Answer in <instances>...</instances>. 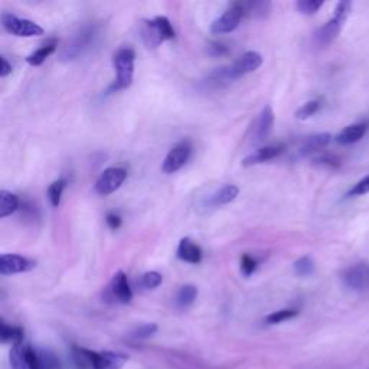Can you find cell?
Listing matches in <instances>:
<instances>
[{
    "label": "cell",
    "mask_w": 369,
    "mask_h": 369,
    "mask_svg": "<svg viewBox=\"0 0 369 369\" xmlns=\"http://www.w3.org/2000/svg\"><path fill=\"white\" fill-rule=\"evenodd\" d=\"M72 358L78 369H121L129 359L126 353L121 352H96L76 345L72 346Z\"/></svg>",
    "instance_id": "6da1fadb"
},
{
    "label": "cell",
    "mask_w": 369,
    "mask_h": 369,
    "mask_svg": "<svg viewBox=\"0 0 369 369\" xmlns=\"http://www.w3.org/2000/svg\"><path fill=\"white\" fill-rule=\"evenodd\" d=\"M100 26L97 23H89L79 28L68 40L65 47L59 52V59L64 62H69L78 59L86 51L94 45L96 39L98 38Z\"/></svg>",
    "instance_id": "7a4b0ae2"
},
{
    "label": "cell",
    "mask_w": 369,
    "mask_h": 369,
    "mask_svg": "<svg viewBox=\"0 0 369 369\" xmlns=\"http://www.w3.org/2000/svg\"><path fill=\"white\" fill-rule=\"evenodd\" d=\"M352 12V4L351 2H339L335 8L334 18L327 21L323 26H320L314 33V42L316 45L324 48L329 47L334 40L341 33L345 22L348 21L349 15Z\"/></svg>",
    "instance_id": "3957f363"
},
{
    "label": "cell",
    "mask_w": 369,
    "mask_h": 369,
    "mask_svg": "<svg viewBox=\"0 0 369 369\" xmlns=\"http://www.w3.org/2000/svg\"><path fill=\"white\" fill-rule=\"evenodd\" d=\"M135 59L136 54L132 48H121L113 57V64L117 71V79L113 84V91H120L129 89L133 83L135 75Z\"/></svg>",
    "instance_id": "277c9868"
},
{
    "label": "cell",
    "mask_w": 369,
    "mask_h": 369,
    "mask_svg": "<svg viewBox=\"0 0 369 369\" xmlns=\"http://www.w3.org/2000/svg\"><path fill=\"white\" fill-rule=\"evenodd\" d=\"M341 280L346 289L352 292H369V263H359L345 268Z\"/></svg>",
    "instance_id": "5b68a950"
},
{
    "label": "cell",
    "mask_w": 369,
    "mask_h": 369,
    "mask_svg": "<svg viewBox=\"0 0 369 369\" xmlns=\"http://www.w3.org/2000/svg\"><path fill=\"white\" fill-rule=\"evenodd\" d=\"M2 25L9 33L19 38H33V36L44 35L42 26H39L38 23L28 19H21L11 13L2 15Z\"/></svg>",
    "instance_id": "8992f818"
},
{
    "label": "cell",
    "mask_w": 369,
    "mask_h": 369,
    "mask_svg": "<svg viewBox=\"0 0 369 369\" xmlns=\"http://www.w3.org/2000/svg\"><path fill=\"white\" fill-rule=\"evenodd\" d=\"M245 15L242 4H232L218 19L211 25V32L214 35H225L234 32L241 23L242 16Z\"/></svg>",
    "instance_id": "52a82bcc"
},
{
    "label": "cell",
    "mask_w": 369,
    "mask_h": 369,
    "mask_svg": "<svg viewBox=\"0 0 369 369\" xmlns=\"http://www.w3.org/2000/svg\"><path fill=\"white\" fill-rule=\"evenodd\" d=\"M191 153H192V146L189 144V142H182L176 144L169 150L165 160H163L161 171L166 175L176 174L186 165V161L191 157Z\"/></svg>",
    "instance_id": "ba28073f"
},
{
    "label": "cell",
    "mask_w": 369,
    "mask_h": 369,
    "mask_svg": "<svg viewBox=\"0 0 369 369\" xmlns=\"http://www.w3.org/2000/svg\"><path fill=\"white\" fill-rule=\"evenodd\" d=\"M126 178L127 172L123 168H108L97 179L96 192L101 196H108L125 183Z\"/></svg>",
    "instance_id": "9c48e42d"
},
{
    "label": "cell",
    "mask_w": 369,
    "mask_h": 369,
    "mask_svg": "<svg viewBox=\"0 0 369 369\" xmlns=\"http://www.w3.org/2000/svg\"><path fill=\"white\" fill-rule=\"evenodd\" d=\"M261 65H263L261 54H259L256 51H249V52L242 54L232 65H229V72L235 81L239 76H244L250 72L257 71Z\"/></svg>",
    "instance_id": "30bf717a"
},
{
    "label": "cell",
    "mask_w": 369,
    "mask_h": 369,
    "mask_svg": "<svg viewBox=\"0 0 369 369\" xmlns=\"http://www.w3.org/2000/svg\"><path fill=\"white\" fill-rule=\"evenodd\" d=\"M273 126H274V111L270 106H266L256 120V125L253 127L251 143L253 144L263 143L270 136Z\"/></svg>",
    "instance_id": "8fae6325"
},
{
    "label": "cell",
    "mask_w": 369,
    "mask_h": 369,
    "mask_svg": "<svg viewBox=\"0 0 369 369\" xmlns=\"http://www.w3.org/2000/svg\"><path fill=\"white\" fill-rule=\"evenodd\" d=\"M108 292H110V296L113 297V300H115L121 305H127L133 299L130 283L127 280V276L123 271H117L114 274L111 284L108 287Z\"/></svg>",
    "instance_id": "7c38bea8"
},
{
    "label": "cell",
    "mask_w": 369,
    "mask_h": 369,
    "mask_svg": "<svg viewBox=\"0 0 369 369\" xmlns=\"http://www.w3.org/2000/svg\"><path fill=\"white\" fill-rule=\"evenodd\" d=\"M35 267H36L35 261L18 254H4L0 257V273L4 276L26 273L33 270Z\"/></svg>",
    "instance_id": "4fadbf2b"
},
{
    "label": "cell",
    "mask_w": 369,
    "mask_h": 369,
    "mask_svg": "<svg viewBox=\"0 0 369 369\" xmlns=\"http://www.w3.org/2000/svg\"><path fill=\"white\" fill-rule=\"evenodd\" d=\"M284 147L281 144H274V146H264L260 149H256L253 153H250L249 156H245L242 159V166L250 168V166H256V165H261V163H266L268 160L276 159L277 156H280L283 153Z\"/></svg>",
    "instance_id": "5bb4252c"
},
{
    "label": "cell",
    "mask_w": 369,
    "mask_h": 369,
    "mask_svg": "<svg viewBox=\"0 0 369 369\" xmlns=\"http://www.w3.org/2000/svg\"><path fill=\"white\" fill-rule=\"evenodd\" d=\"M331 140H332V136L329 133H319V135L309 136L300 143V147L297 149V156L305 157V156L317 153L329 144Z\"/></svg>",
    "instance_id": "9a60e30c"
},
{
    "label": "cell",
    "mask_w": 369,
    "mask_h": 369,
    "mask_svg": "<svg viewBox=\"0 0 369 369\" xmlns=\"http://www.w3.org/2000/svg\"><path fill=\"white\" fill-rule=\"evenodd\" d=\"M368 130H369L368 121L353 123V125L346 126L335 139L339 144H344V146L353 144V143H358L361 139H363V136L368 133Z\"/></svg>",
    "instance_id": "2e32d148"
},
{
    "label": "cell",
    "mask_w": 369,
    "mask_h": 369,
    "mask_svg": "<svg viewBox=\"0 0 369 369\" xmlns=\"http://www.w3.org/2000/svg\"><path fill=\"white\" fill-rule=\"evenodd\" d=\"M178 259L189 263V264H199L202 261V250L196 242L191 238H182L178 245Z\"/></svg>",
    "instance_id": "e0dca14e"
},
{
    "label": "cell",
    "mask_w": 369,
    "mask_h": 369,
    "mask_svg": "<svg viewBox=\"0 0 369 369\" xmlns=\"http://www.w3.org/2000/svg\"><path fill=\"white\" fill-rule=\"evenodd\" d=\"M234 78L229 72V67H221L214 69L212 72H210L202 81V86L205 90H218L229 83H232Z\"/></svg>",
    "instance_id": "ac0fdd59"
},
{
    "label": "cell",
    "mask_w": 369,
    "mask_h": 369,
    "mask_svg": "<svg viewBox=\"0 0 369 369\" xmlns=\"http://www.w3.org/2000/svg\"><path fill=\"white\" fill-rule=\"evenodd\" d=\"M238 195H239L238 186L225 185L208 198V205L210 207H221V205H227V203H231L232 200H235Z\"/></svg>",
    "instance_id": "d6986e66"
},
{
    "label": "cell",
    "mask_w": 369,
    "mask_h": 369,
    "mask_svg": "<svg viewBox=\"0 0 369 369\" xmlns=\"http://www.w3.org/2000/svg\"><path fill=\"white\" fill-rule=\"evenodd\" d=\"M142 36L144 40V45L150 50L157 48L163 42V39L154 25V21H144L142 26Z\"/></svg>",
    "instance_id": "ffe728a7"
},
{
    "label": "cell",
    "mask_w": 369,
    "mask_h": 369,
    "mask_svg": "<svg viewBox=\"0 0 369 369\" xmlns=\"http://www.w3.org/2000/svg\"><path fill=\"white\" fill-rule=\"evenodd\" d=\"M0 338L4 344H22L25 338V332L21 326H11L5 322L0 324Z\"/></svg>",
    "instance_id": "44dd1931"
},
{
    "label": "cell",
    "mask_w": 369,
    "mask_h": 369,
    "mask_svg": "<svg viewBox=\"0 0 369 369\" xmlns=\"http://www.w3.org/2000/svg\"><path fill=\"white\" fill-rule=\"evenodd\" d=\"M19 208V199L15 193L2 191L0 192V218H6L16 212Z\"/></svg>",
    "instance_id": "7402d4cb"
},
{
    "label": "cell",
    "mask_w": 369,
    "mask_h": 369,
    "mask_svg": "<svg viewBox=\"0 0 369 369\" xmlns=\"http://www.w3.org/2000/svg\"><path fill=\"white\" fill-rule=\"evenodd\" d=\"M55 50H57V42H55V40H51V42L45 44L44 47L38 48V50L33 51L30 55H28L26 62H28L29 65H32V67L42 65V64L47 61V58H48L51 54L55 52Z\"/></svg>",
    "instance_id": "603a6c76"
},
{
    "label": "cell",
    "mask_w": 369,
    "mask_h": 369,
    "mask_svg": "<svg viewBox=\"0 0 369 369\" xmlns=\"http://www.w3.org/2000/svg\"><path fill=\"white\" fill-rule=\"evenodd\" d=\"M198 297V289L192 284H185L182 285L178 295H176V305L181 309L189 307Z\"/></svg>",
    "instance_id": "cb8c5ba5"
},
{
    "label": "cell",
    "mask_w": 369,
    "mask_h": 369,
    "mask_svg": "<svg viewBox=\"0 0 369 369\" xmlns=\"http://www.w3.org/2000/svg\"><path fill=\"white\" fill-rule=\"evenodd\" d=\"M153 21H154V25H156V28H157V30H159V33H160V36L163 39V42H165V40H171V39L175 38V29H174L171 21L168 18L157 16Z\"/></svg>",
    "instance_id": "d4e9b609"
},
{
    "label": "cell",
    "mask_w": 369,
    "mask_h": 369,
    "mask_svg": "<svg viewBox=\"0 0 369 369\" xmlns=\"http://www.w3.org/2000/svg\"><path fill=\"white\" fill-rule=\"evenodd\" d=\"M270 9H271V4H268V2H257V4L244 5L245 13H249L251 18H257V19L266 18L270 13Z\"/></svg>",
    "instance_id": "484cf974"
},
{
    "label": "cell",
    "mask_w": 369,
    "mask_h": 369,
    "mask_svg": "<svg viewBox=\"0 0 369 369\" xmlns=\"http://www.w3.org/2000/svg\"><path fill=\"white\" fill-rule=\"evenodd\" d=\"M23 346L25 344H16L11 349V365L13 369H28Z\"/></svg>",
    "instance_id": "4316f807"
},
{
    "label": "cell",
    "mask_w": 369,
    "mask_h": 369,
    "mask_svg": "<svg viewBox=\"0 0 369 369\" xmlns=\"http://www.w3.org/2000/svg\"><path fill=\"white\" fill-rule=\"evenodd\" d=\"M65 185H67L65 179H58V181H55V182H52L50 185V188H48V198H50V200L52 203V207H55V208L59 207Z\"/></svg>",
    "instance_id": "83f0119b"
},
{
    "label": "cell",
    "mask_w": 369,
    "mask_h": 369,
    "mask_svg": "<svg viewBox=\"0 0 369 369\" xmlns=\"http://www.w3.org/2000/svg\"><path fill=\"white\" fill-rule=\"evenodd\" d=\"M322 6H323V0H299L296 4V9L302 15H307V16L317 13Z\"/></svg>",
    "instance_id": "f1b7e54d"
},
{
    "label": "cell",
    "mask_w": 369,
    "mask_h": 369,
    "mask_svg": "<svg viewBox=\"0 0 369 369\" xmlns=\"http://www.w3.org/2000/svg\"><path fill=\"white\" fill-rule=\"evenodd\" d=\"M293 268H295V273L297 276L306 277V276H310L314 271V261L309 256H305V257H300L299 260L295 261Z\"/></svg>",
    "instance_id": "f546056e"
},
{
    "label": "cell",
    "mask_w": 369,
    "mask_h": 369,
    "mask_svg": "<svg viewBox=\"0 0 369 369\" xmlns=\"http://www.w3.org/2000/svg\"><path fill=\"white\" fill-rule=\"evenodd\" d=\"M299 314L297 310H293V309H284V310H278V312H274L271 314H268L266 317V323L267 324H278L281 322H285V320H290L293 317H296Z\"/></svg>",
    "instance_id": "4dcf8cb0"
},
{
    "label": "cell",
    "mask_w": 369,
    "mask_h": 369,
    "mask_svg": "<svg viewBox=\"0 0 369 369\" xmlns=\"http://www.w3.org/2000/svg\"><path fill=\"white\" fill-rule=\"evenodd\" d=\"M320 101L319 100H310L305 103L297 111H296V118L297 120H307L313 117L319 110H320Z\"/></svg>",
    "instance_id": "1f68e13d"
},
{
    "label": "cell",
    "mask_w": 369,
    "mask_h": 369,
    "mask_svg": "<svg viewBox=\"0 0 369 369\" xmlns=\"http://www.w3.org/2000/svg\"><path fill=\"white\" fill-rule=\"evenodd\" d=\"M23 349H25V359H26L28 369H42V362H40L39 351L33 349L30 345H26V344H25Z\"/></svg>",
    "instance_id": "d6a6232c"
},
{
    "label": "cell",
    "mask_w": 369,
    "mask_h": 369,
    "mask_svg": "<svg viewBox=\"0 0 369 369\" xmlns=\"http://www.w3.org/2000/svg\"><path fill=\"white\" fill-rule=\"evenodd\" d=\"M161 281H163V277L157 271H147L142 276V280H140L142 285L147 290L157 289V287L161 284Z\"/></svg>",
    "instance_id": "836d02e7"
},
{
    "label": "cell",
    "mask_w": 369,
    "mask_h": 369,
    "mask_svg": "<svg viewBox=\"0 0 369 369\" xmlns=\"http://www.w3.org/2000/svg\"><path fill=\"white\" fill-rule=\"evenodd\" d=\"M40 362H42V369H59L58 358L48 351H39Z\"/></svg>",
    "instance_id": "e575fe53"
},
{
    "label": "cell",
    "mask_w": 369,
    "mask_h": 369,
    "mask_svg": "<svg viewBox=\"0 0 369 369\" xmlns=\"http://www.w3.org/2000/svg\"><path fill=\"white\" fill-rule=\"evenodd\" d=\"M157 332V324L156 323H147L143 324L133 332V338L135 339H147L150 336H153Z\"/></svg>",
    "instance_id": "d590c367"
},
{
    "label": "cell",
    "mask_w": 369,
    "mask_h": 369,
    "mask_svg": "<svg viewBox=\"0 0 369 369\" xmlns=\"http://www.w3.org/2000/svg\"><path fill=\"white\" fill-rule=\"evenodd\" d=\"M257 268V261L249 256V254H244L241 257V273L245 276V277H250Z\"/></svg>",
    "instance_id": "8d00e7d4"
},
{
    "label": "cell",
    "mask_w": 369,
    "mask_h": 369,
    "mask_svg": "<svg viewBox=\"0 0 369 369\" xmlns=\"http://www.w3.org/2000/svg\"><path fill=\"white\" fill-rule=\"evenodd\" d=\"M228 47L224 42H220V40H214V42H210L207 47V52L211 57H222L228 54Z\"/></svg>",
    "instance_id": "74e56055"
},
{
    "label": "cell",
    "mask_w": 369,
    "mask_h": 369,
    "mask_svg": "<svg viewBox=\"0 0 369 369\" xmlns=\"http://www.w3.org/2000/svg\"><path fill=\"white\" fill-rule=\"evenodd\" d=\"M366 193H369V175L353 185V188L348 192V196H362Z\"/></svg>",
    "instance_id": "f35d334b"
},
{
    "label": "cell",
    "mask_w": 369,
    "mask_h": 369,
    "mask_svg": "<svg viewBox=\"0 0 369 369\" xmlns=\"http://www.w3.org/2000/svg\"><path fill=\"white\" fill-rule=\"evenodd\" d=\"M106 222L111 229H118L121 227V218L115 212H110L106 217Z\"/></svg>",
    "instance_id": "ab89813d"
},
{
    "label": "cell",
    "mask_w": 369,
    "mask_h": 369,
    "mask_svg": "<svg viewBox=\"0 0 369 369\" xmlns=\"http://www.w3.org/2000/svg\"><path fill=\"white\" fill-rule=\"evenodd\" d=\"M317 163H320V165H324V166H338L339 165V160L334 156H320L316 159Z\"/></svg>",
    "instance_id": "60d3db41"
},
{
    "label": "cell",
    "mask_w": 369,
    "mask_h": 369,
    "mask_svg": "<svg viewBox=\"0 0 369 369\" xmlns=\"http://www.w3.org/2000/svg\"><path fill=\"white\" fill-rule=\"evenodd\" d=\"M2 68H0V76L2 78H5V76H8L11 72H12V65L9 64V61L5 58V57H2Z\"/></svg>",
    "instance_id": "b9f144b4"
}]
</instances>
